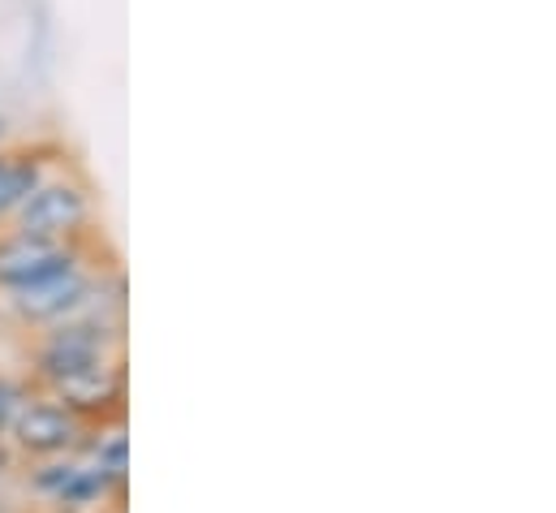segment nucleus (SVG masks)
I'll use <instances>...</instances> for the list:
<instances>
[{"instance_id": "obj_8", "label": "nucleus", "mask_w": 556, "mask_h": 513, "mask_svg": "<svg viewBox=\"0 0 556 513\" xmlns=\"http://www.w3.org/2000/svg\"><path fill=\"white\" fill-rule=\"evenodd\" d=\"M113 513H126V510H113Z\"/></svg>"}, {"instance_id": "obj_3", "label": "nucleus", "mask_w": 556, "mask_h": 513, "mask_svg": "<svg viewBox=\"0 0 556 513\" xmlns=\"http://www.w3.org/2000/svg\"><path fill=\"white\" fill-rule=\"evenodd\" d=\"M104 247H109L104 229H91L78 242H43V238H26L17 229H0V293H17V289L39 285L56 272H70L74 263L96 259V251H104Z\"/></svg>"}, {"instance_id": "obj_1", "label": "nucleus", "mask_w": 556, "mask_h": 513, "mask_svg": "<svg viewBox=\"0 0 556 513\" xmlns=\"http://www.w3.org/2000/svg\"><path fill=\"white\" fill-rule=\"evenodd\" d=\"M4 229L43 238V242H78L83 234L100 229L96 225V186H91L87 168L74 160V151L26 195V203L9 216Z\"/></svg>"}, {"instance_id": "obj_6", "label": "nucleus", "mask_w": 556, "mask_h": 513, "mask_svg": "<svg viewBox=\"0 0 556 513\" xmlns=\"http://www.w3.org/2000/svg\"><path fill=\"white\" fill-rule=\"evenodd\" d=\"M26 397H30L26 376H22V380H17V376H0V440H4V445H9V427H13L17 410L26 405Z\"/></svg>"}, {"instance_id": "obj_5", "label": "nucleus", "mask_w": 556, "mask_h": 513, "mask_svg": "<svg viewBox=\"0 0 556 513\" xmlns=\"http://www.w3.org/2000/svg\"><path fill=\"white\" fill-rule=\"evenodd\" d=\"M65 155H70V147H65V142H52V138L0 147V229L9 225V216L26 203V195H30Z\"/></svg>"}, {"instance_id": "obj_7", "label": "nucleus", "mask_w": 556, "mask_h": 513, "mask_svg": "<svg viewBox=\"0 0 556 513\" xmlns=\"http://www.w3.org/2000/svg\"><path fill=\"white\" fill-rule=\"evenodd\" d=\"M0 142H4V117H0Z\"/></svg>"}, {"instance_id": "obj_4", "label": "nucleus", "mask_w": 556, "mask_h": 513, "mask_svg": "<svg viewBox=\"0 0 556 513\" xmlns=\"http://www.w3.org/2000/svg\"><path fill=\"white\" fill-rule=\"evenodd\" d=\"M87 440V423L78 414H70L56 397L48 392H35L26 397V405L17 410L13 427H9V445H13V458L22 462H52V458H70L78 453Z\"/></svg>"}, {"instance_id": "obj_2", "label": "nucleus", "mask_w": 556, "mask_h": 513, "mask_svg": "<svg viewBox=\"0 0 556 513\" xmlns=\"http://www.w3.org/2000/svg\"><path fill=\"white\" fill-rule=\"evenodd\" d=\"M104 272H113V263L83 259V263H74L70 272H56V276H48V280H39V285H26V289L9 293L4 315H9L22 333L43 328V324H56V320H70V315H78L83 306H91V298H96Z\"/></svg>"}]
</instances>
